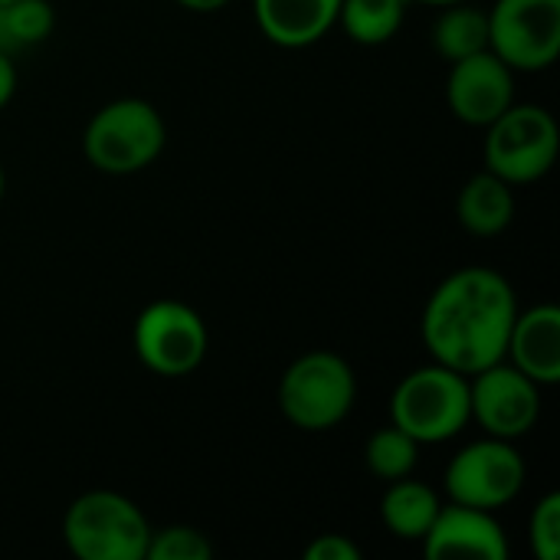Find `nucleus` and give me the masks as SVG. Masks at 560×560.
Instances as JSON below:
<instances>
[{
	"instance_id": "5",
	"label": "nucleus",
	"mask_w": 560,
	"mask_h": 560,
	"mask_svg": "<svg viewBox=\"0 0 560 560\" xmlns=\"http://www.w3.org/2000/svg\"><path fill=\"white\" fill-rule=\"evenodd\" d=\"M148 538L144 512L108 489L79 495L62 518V541L79 560H144Z\"/></svg>"
},
{
	"instance_id": "7",
	"label": "nucleus",
	"mask_w": 560,
	"mask_h": 560,
	"mask_svg": "<svg viewBox=\"0 0 560 560\" xmlns=\"http://www.w3.org/2000/svg\"><path fill=\"white\" fill-rule=\"evenodd\" d=\"M131 345L138 361L158 374V377H184L197 371L207 358L210 335L203 318L177 302V299H158L135 318Z\"/></svg>"
},
{
	"instance_id": "21",
	"label": "nucleus",
	"mask_w": 560,
	"mask_h": 560,
	"mask_svg": "<svg viewBox=\"0 0 560 560\" xmlns=\"http://www.w3.org/2000/svg\"><path fill=\"white\" fill-rule=\"evenodd\" d=\"M213 545L207 541L203 532L190 525H167V528H151L144 560H210Z\"/></svg>"
},
{
	"instance_id": "3",
	"label": "nucleus",
	"mask_w": 560,
	"mask_h": 560,
	"mask_svg": "<svg viewBox=\"0 0 560 560\" xmlns=\"http://www.w3.org/2000/svg\"><path fill=\"white\" fill-rule=\"evenodd\" d=\"M358 400L354 368L335 351H308L295 358L279 381L282 417L305 433H325L348 420Z\"/></svg>"
},
{
	"instance_id": "14",
	"label": "nucleus",
	"mask_w": 560,
	"mask_h": 560,
	"mask_svg": "<svg viewBox=\"0 0 560 560\" xmlns=\"http://www.w3.org/2000/svg\"><path fill=\"white\" fill-rule=\"evenodd\" d=\"M341 0H253L259 33L282 49H305L338 26Z\"/></svg>"
},
{
	"instance_id": "11",
	"label": "nucleus",
	"mask_w": 560,
	"mask_h": 560,
	"mask_svg": "<svg viewBox=\"0 0 560 560\" xmlns=\"http://www.w3.org/2000/svg\"><path fill=\"white\" fill-rule=\"evenodd\" d=\"M515 102V72L492 52L482 49L450 66L446 105L472 128H489Z\"/></svg>"
},
{
	"instance_id": "15",
	"label": "nucleus",
	"mask_w": 560,
	"mask_h": 560,
	"mask_svg": "<svg viewBox=\"0 0 560 560\" xmlns=\"http://www.w3.org/2000/svg\"><path fill=\"white\" fill-rule=\"evenodd\" d=\"M456 217L463 223V230H469L472 236H499L512 226L515 220V194L512 184L502 180L492 171H479L472 174L459 197H456Z\"/></svg>"
},
{
	"instance_id": "27",
	"label": "nucleus",
	"mask_w": 560,
	"mask_h": 560,
	"mask_svg": "<svg viewBox=\"0 0 560 560\" xmlns=\"http://www.w3.org/2000/svg\"><path fill=\"white\" fill-rule=\"evenodd\" d=\"M3 184H7V180H3V167H0V197H3Z\"/></svg>"
},
{
	"instance_id": "2",
	"label": "nucleus",
	"mask_w": 560,
	"mask_h": 560,
	"mask_svg": "<svg viewBox=\"0 0 560 560\" xmlns=\"http://www.w3.org/2000/svg\"><path fill=\"white\" fill-rule=\"evenodd\" d=\"M167 144L161 112L144 98H115L102 105L82 135L89 164L112 177H128L151 167Z\"/></svg>"
},
{
	"instance_id": "1",
	"label": "nucleus",
	"mask_w": 560,
	"mask_h": 560,
	"mask_svg": "<svg viewBox=\"0 0 560 560\" xmlns=\"http://www.w3.org/2000/svg\"><path fill=\"white\" fill-rule=\"evenodd\" d=\"M515 315L518 299L509 279L489 266H466L433 289L420 335L433 361L472 377L505 361Z\"/></svg>"
},
{
	"instance_id": "10",
	"label": "nucleus",
	"mask_w": 560,
	"mask_h": 560,
	"mask_svg": "<svg viewBox=\"0 0 560 560\" xmlns=\"http://www.w3.org/2000/svg\"><path fill=\"white\" fill-rule=\"evenodd\" d=\"M469 413L486 436L515 443L541 420V387L509 361H499L469 377Z\"/></svg>"
},
{
	"instance_id": "13",
	"label": "nucleus",
	"mask_w": 560,
	"mask_h": 560,
	"mask_svg": "<svg viewBox=\"0 0 560 560\" xmlns=\"http://www.w3.org/2000/svg\"><path fill=\"white\" fill-rule=\"evenodd\" d=\"M505 361L522 371L538 387H555L560 381V308L545 302L515 315Z\"/></svg>"
},
{
	"instance_id": "16",
	"label": "nucleus",
	"mask_w": 560,
	"mask_h": 560,
	"mask_svg": "<svg viewBox=\"0 0 560 560\" xmlns=\"http://www.w3.org/2000/svg\"><path fill=\"white\" fill-rule=\"evenodd\" d=\"M440 495L423 486L407 479H397L387 486L384 499H381V518L387 525V532L400 541H423V535L430 532L436 512H440Z\"/></svg>"
},
{
	"instance_id": "26",
	"label": "nucleus",
	"mask_w": 560,
	"mask_h": 560,
	"mask_svg": "<svg viewBox=\"0 0 560 560\" xmlns=\"http://www.w3.org/2000/svg\"><path fill=\"white\" fill-rule=\"evenodd\" d=\"M417 3H427V7H450V3H463V0H417Z\"/></svg>"
},
{
	"instance_id": "18",
	"label": "nucleus",
	"mask_w": 560,
	"mask_h": 560,
	"mask_svg": "<svg viewBox=\"0 0 560 560\" xmlns=\"http://www.w3.org/2000/svg\"><path fill=\"white\" fill-rule=\"evenodd\" d=\"M410 0H341L338 26L361 46H381L404 26Z\"/></svg>"
},
{
	"instance_id": "20",
	"label": "nucleus",
	"mask_w": 560,
	"mask_h": 560,
	"mask_svg": "<svg viewBox=\"0 0 560 560\" xmlns=\"http://www.w3.org/2000/svg\"><path fill=\"white\" fill-rule=\"evenodd\" d=\"M420 459V443L413 436H407L400 427L387 423L377 433H371L368 446H364V466L374 479L384 482H397L407 479L417 469Z\"/></svg>"
},
{
	"instance_id": "24",
	"label": "nucleus",
	"mask_w": 560,
	"mask_h": 560,
	"mask_svg": "<svg viewBox=\"0 0 560 560\" xmlns=\"http://www.w3.org/2000/svg\"><path fill=\"white\" fill-rule=\"evenodd\" d=\"M16 92V66H13V56L0 52V108L13 98Z\"/></svg>"
},
{
	"instance_id": "8",
	"label": "nucleus",
	"mask_w": 560,
	"mask_h": 560,
	"mask_svg": "<svg viewBox=\"0 0 560 560\" xmlns=\"http://www.w3.org/2000/svg\"><path fill=\"white\" fill-rule=\"evenodd\" d=\"M489 49L512 72L551 69L560 56V0H495Z\"/></svg>"
},
{
	"instance_id": "9",
	"label": "nucleus",
	"mask_w": 560,
	"mask_h": 560,
	"mask_svg": "<svg viewBox=\"0 0 560 560\" xmlns=\"http://www.w3.org/2000/svg\"><path fill=\"white\" fill-rule=\"evenodd\" d=\"M443 482L453 502L495 512L525 489V459L512 440L486 436L450 459Z\"/></svg>"
},
{
	"instance_id": "12",
	"label": "nucleus",
	"mask_w": 560,
	"mask_h": 560,
	"mask_svg": "<svg viewBox=\"0 0 560 560\" xmlns=\"http://www.w3.org/2000/svg\"><path fill=\"white\" fill-rule=\"evenodd\" d=\"M423 555L430 560H505L509 538L495 522V512L472 505H440L430 532L423 535Z\"/></svg>"
},
{
	"instance_id": "19",
	"label": "nucleus",
	"mask_w": 560,
	"mask_h": 560,
	"mask_svg": "<svg viewBox=\"0 0 560 560\" xmlns=\"http://www.w3.org/2000/svg\"><path fill=\"white\" fill-rule=\"evenodd\" d=\"M56 26L49 0H10L0 3V52L13 56L43 43Z\"/></svg>"
},
{
	"instance_id": "22",
	"label": "nucleus",
	"mask_w": 560,
	"mask_h": 560,
	"mask_svg": "<svg viewBox=\"0 0 560 560\" xmlns=\"http://www.w3.org/2000/svg\"><path fill=\"white\" fill-rule=\"evenodd\" d=\"M528 541L538 560H558L560 558V495L548 492L528 522Z\"/></svg>"
},
{
	"instance_id": "4",
	"label": "nucleus",
	"mask_w": 560,
	"mask_h": 560,
	"mask_svg": "<svg viewBox=\"0 0 560 560\" xmlns=\"http://www.w3.org/2000/svg\"><path fill=\"white\" fill-rule=\"evenodd\" d=\"M469 420V377L440 361L410 371L390 394V423L420 446L459 436Z\"/></svg>"
},
{
	"instance_id": "17",
	"label": "nucleus",
	"mask_w": 560,
	"mask_h": 560,
	"mask_svg": "<svg viewBox=\"0 0 560 560\" xmlns=\"http://www.w3.org/2000/svg\"><path fill=\"white\" fill-rule=\"evenodd\" d=\"M443 13L433 23V46L446 62H459L489 49V10L463 0L440 7Z\"/></svg>"
},
{
	"instance_id": "6",
	"label": "nucleus",
	"mask_w": 560,
	"mask_h": 560,
	"mask_svg": "<svg viewBox=\"0 0 560 560\" xmlns=\"http://www.w3.org/2000/svg\"><path fill=\"white\" fill-rule=\"evenodd\" d=\"M560 151L555 115L545 105H509L486 128V171L499 174L512 187L541 180Z\"/></svg>"
},
{
	"instance_id": "25",
	"label": "nucleus",
	"mask_w": 560,
	"mask_h": 560,
	"mask_svg": "<svg viewBox=\"0 0 560 560\" xmlns=\"http://www.w3.org/2000/svg\"><path fill=\"white\" fill-rule=\"evenodd\" d=\"M174 3H180L184 10H194V13H217V10H223L230 0H174Z\"/></svg>"
},
{
	"instance_id": "28",
	"label": "nucleus",
	"mask_w": 560,
	"mask_h": 560,
	"mask_svg": "<svg viewBox=\"0 0 560 560\" xmlns=\"http://www.w3.org/2000/svg\"><path fill=\"white\" fill-rule=\"evenodd\" d=\"M0 3H10V0H0Z\"/></svg>"
},
{
	"instance_id": "23",
	"label": "nucleus",
	"mask_w": 560,
	"mask_h": 560,
	"mask_svg": "<svg viewBox=\"0 0 560 560\" xmlns=\"http://www.w3.org/2000/svg\"><path fill=\"white\" fill-rule=\"evenodd\" d=\"M364 551L345 538V535H318L308 548H305V560H361Z\"/></svg>"
}]
</instances>
